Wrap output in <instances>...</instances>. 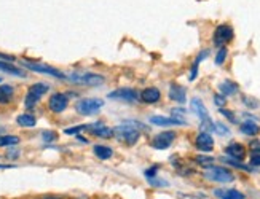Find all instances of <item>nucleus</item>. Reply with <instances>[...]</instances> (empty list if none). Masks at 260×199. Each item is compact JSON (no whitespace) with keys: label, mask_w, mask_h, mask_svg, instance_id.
I'll return each instance as SVG.
<instances>
[{"label":"nucleus","mask_w":260,"mask_h":199,"mask_svg":"<svg viewBox=\"0 0 260 199\" xmlns=\"http://www.w3.org/2000/svg\"><path fill=\"white\" fill-rule=\"evenodd\" d=\"M67 80L82 86H103L106 82L103 75L93 72H72L71 75H67Z\"/></svg>","instance_id":"f257e3e1"},{"label":"nucleus","mask_w":260,"mask_h":199,"mask_svg":"<svg viewBox=\"0 0 260 199\" xmlns=\"http://www.w3.org/2000/svg\"><path fill=\"white\" fill-rule=\"evenodd\" d=\"M103 107H104V101H103V99H98V97L80 99V101H78V102L75 104L77 113H80V115H83V116L96 115Z\"/></svg>","instance_id":"f03ea898"},{"label":"nucleus","mask_w":260,"mask_h":199,"mask_svg":"<svg viewBox=\"0 0 260 199\" xmlns=\"http://www.w3.org/2000/svg\"><path fill=\"white\" fill-rule=\"evenodd\" d=\"M203 175H205V179L217 183H230L235 180V175L232 174V171L222 168V166H209Z\"/></svg>","instance_id":"7ed1b4c3"},{"label":"nucleus","mask_w":260,"mask_h":199,"mask_svg":"<svg viewBox=\"0 0 260 199\" xmlns=\"http://www.w3.org/2000/svg\"><path fill=\"white\" fill-rule=\"evenodd\" d=\"M114 137H117L120 142H125L126 145H134L139 140V131L133 128L129 123H123L114 128Z\"/></svg>","instance_id":"20e7f679"},{"label":"nucleus","mask_w":260,"mask_h":199,"mask_svg":"<svg viewBox=\"0 0 260 199\" xmlns=\"http://www.w3.org/2000/svg\"><path fill=\"white\" fill-rule=\"evenodd\" d=\"M50 91V86L48 83H36V85H32L29 88V91L26 94V107L27 108H32V107H36V104L42 99V96H45Z\"/></svg>","instance_id":"39448f33"},{"label":"nucleus","mask_w":260,"mask_h":199,"mask_svg":"<svg viewBox=\"0 0 260 199\" xmlns=\"http://www.w3.org/2000/svg\"><path fill=\"white\" fill-rule=\"evenodd\" d=\"M21 62H22V65H24V67H27L32 72L43 73V75H50V76H54V78H66V75L61 70L51 67V65L40 64V62H30V61H26V59H22Z\"/></svg>","instance_id":"423d86ee"},{"label":"nucleus","mask_w":260,"mask_h":199,"mask_svg":"<svg viewBox=\"0 0 260 199\" xmlns=\"http://www.w3.org/2000/svg\"><path fill=\"white\" fill-rule=\"evenodd\" d=\"M233 38V29L232 26L229 24H220L216 27V30H214V37H212V42L216 47H225L229 42H232Z\"/></svg>","instance_id":"0eeeda50"},{"label":"nucleus","mask_w":260,"mask_h":199,"mask_svg":"<svg viewBox=\"0 0 260 199\" xmlns=\"http://www.w3.org/2000/svg\"><path fill=\"white\" fill-rule=\"evenodd\" d=\"M109 97L112 101H120V102H138L139 93L133 90V88H118V90L109 93Z\"/></svg>","instance_id":"6e6552de"},{"label":"nucleus","mask_w":260,"mask_h":199,"mask_svg":"<svg viewBox=\"0 0 260 199\" xmlns=\"http://www.w3.org/2000/svg\"><path fill=\"white\" fill-rule=\"evenodd\" d=\"M176 139V134L173 131H165V132H160V134H156L153 139H152V147L155 150H166L173 145V142Z\"/></svg>","instance_id":"1a4fd4ad"},{"label":"nucleus","mask_w":260,"mask_h":199,"mask_svg":"<svg viewBox=\"0 0 260 199\" xmlns=\"http://www.w3.org/2000/svg\"><path fill=\"white\" fill-rule=\"evenodd\" d=\"M67 105H69V99L62 93H54L48 101V107L53 113H62Z\"/></svg>","instance_id":"9d476101"},{"label":"nucleus","mask_w":260,"mask_h":199,"mask_svg":"<svg viewBox=\"0 0 260 199\" xmlns=\"http://www.w3.org/2000/svg\"><path fill=\"white\" fill-rule=\"evenodd\" d=\"M150 123L155 126H163V128H169V126H184L187 125L185 120H180L176 116H161V115H153L150 116Z\"/></svg>","instance_id":"9b49d317"},{"label":"nucleus","mask_w":260,"mask_h":199,"mask_svg":"<svg viewBox=\"0 0 260 199\" xmlns=\"http://www.w3.org/2000/svg\"><path fill=\"white\" fill-rule=\"evenodd\" d=\"M195 145L200 151H205V153H209L214 150V139L209 132H205L201 131L200 134L197 136V140H195Z\"/></svg>","instance_id":"f8f14e48"},{"label":"nucleus","mask_w":260,"mask_h":199,"mask_svg":"<svg viewBox=\"0 0 260 199\" xmlns=\"http://www.w3.org/2000/svg\"><path fill=\"white\" fill-rule=\"evenodd\" d=\"M190 107H191V110H193V113H195V115H197V116L201 120V123H203V121H208V120H211V118H209V112H208V108H206L205 102H203L200 97H193V99H191Z\"/></svg>","instance_id":"ddd939ff"},{"label":"nucleus","mask_w":260,"mask_h":199,"mask_svg":"<svg viewBox=\"0 0 260 199\" xmlns=\"http://www.w3.org/2000/svg\"><path fill=\"white\" fill-rule=\"evenodd\" d=\"M169 99L174 101V102L184 104L187 101V90L184 86L173 83L171 86H169Z\"/></svg>","instance_id":"4468645a"},{"label":"nucleus","mask_w":260,"mask_h":199,"mask_svg":"<svg viewBox=\"0 0 260 199\" xmlns=\"http://www.w3.org/2000/svg\"><path fill=\"white\" fill-rule=\"evenodd\" d=\"M160 97H161L160 90H158V88H153V86L145 88V90L139 96V99L145 104H156L158 101H160Z\"/></svg>","instance_id":"2eb2a0df"},{"label":"nucleus","mask_w":260,"mask_h":199,"mask_svg":"<svg viewBox=\"0 0 260 199\" xmlns=\"http://www.w3.org/2000/svg\"><path fill=\"white\" fill-rule=\"evenodd\" d=\"M225 151H227L229 156L232 160H235V161H243L246 158V148L241 145V143H238V142L230 143V145L225 148Z\"/></svg>","instance_id":"dca6fc26"},{"label":"nucleus","mask_w":260,"mask_h":199,"mask_svg":"<svg viewBox=\"0 0 260 199\" xmlns=\"http://www.w3.org/2000/svg\"><path fill=\"white\" fill-rule=\"evenodd\" d=\"M214 194H216L219 199H246V196L238 191V190H216L214 191Z\"/></svg>","instance_id":"f3484780"},{"label":"nucleus","mask_w":260,"mask_h":199,"mask_svg":"<svg viewBox=\"0 0 260 199\" xmlns=\"http://www.w3.org/2000/svg\"><path fill=\"white\" fill-rule=\"evenodd\" d=\"M0 70H4L10 75H15V76H22V78L27 75L22 69L16 67V65H13L11 62H4V61H0Z\"/></svg>","instance_id":"a211bd4d"},{"label":"nucleus","mask_w":260,"mask_h":199,"mask_svg":"<svg viewBox=\"0 0 260 199\" xmlns=\"http://www.w3.org/2000/svg\"><path fill=\"white\" fill-rule=\"evenodd\" d=\"M219 90H220V94L222 96H233L238 93V85H236L235 82H230V80H225L219 85Z\"/></svg>","instance_id":"6ab92c4d"},{"label":"nucleus","mask_w":260,"mask_h":199,"mask_svg":"<svg viewBox=\"0 0 260 199\" xmlns=\"http://www.w3.org/2000/svg\"><path fill=\"white\" fill-rule=\"evenodd\" d=\"M240 131L244 136H257L260 132V126L255 123V121H244V123L240 126Z\"/></svg>","instance_id":"aec40b11"},{"label":"nucleus","mask_w":260,"mask_h":199,"mask_svg":"<svg viewBox=\"0 0 260 199\" xmlns=\"http://www.w3.org/2000/svg\"><path fill=\"white\" fill-rule=\"evenodd\" d=\"M15 90L10 85H0V104H8L13 99Z\"/></svg>","instance_id":"412c9836"},{"label":"nucleus","mask_w":260,"mask_h":199,"mask_svg":"<svg viewBox=\"0 0 260 199\" xmlns=\"http://www.w3.org/2000/svg\"><path fill=\"white\" fill-rule=\"evenodd\" d=\"M16 123L21 126V128H34L37 125V120L34 115L30 113H22L16 118Z\"/></svg>","instance_id":"4be33fe9"},{"label":"nucleus","mask_w":260,"mask_h":199,"mask_svg":"<svg viewBox=\"0 0 260 199\" xmlns=\"http://www.w3.org/2000/svg\"><path fill=\"white\" fill-rule=\"evenodd\" d=\"M251 166H260V142H251Z\"/></svg>","instance_id":"5701e85b"},{"label":"nucleus","mask_w":260,"mask_h":199,"mask_svg":"<svg viewBox=\"0 0 260 199\" xmlns=\"http://www.w3.org/2000/svg\"><path fill=\"white\" fill-rule=\"evenodd\" d=\"M94 154L99 160H109L114 154V151H112L110 147L106 145H94Z\"/></svg>","instance_id":"b1692460"},{"label":"nucleus","mask_w":260,"mask_h":199,"mask_svg":"<svg viewBox=\"0 0 260 199\" xmlns=\"http://www.w3.org/2000/svg\"><path fill=\"white\" fill-rule=\"evenodd\" d=\"M19 143V137L16 136H0V147H13Z\"/></svg>","instance_id":"393cba45"},{"label":"nucleus","mask_w":260,"mask_h":199,"mask_svg":"<svg viewBox=\"0 0 260 199\" xmlns=\"http://www.w3.org/2000/svg\"><path fill=\"white\" fill-rule=\"evenodd\" d=\"M212 132H216L217 136L225 137V136H229V134H230V129H229L227 126H225L223 123H219V121H217V123H214V125H212Z\"/></svg>","instance_id":"a878e982"},{"label":"nucleus","mask_w":260,"mask_h":199,"mask_svg":"<svg viewBox=\"0 0 260 199\" xmlns=\"http://www.w3.org/2000/svg\"><path fill=\"white\" fill-rule=\"evenodd\" d=\"M227 54H229L227 48H225V47L219 48V51H217V54H216V64H217V65H222V64L225 62V59H227Z\"/></svg>","instance_id":"bb28decb"},{"label":"nucleus","mask_w":260,"mask_h":199,"mask_svg":"<svg viewBox=\"0 0 260 199\" xmlns=\"http://www.w3.org/2000/svg\"><path fill=\"white\" fill-rule=\"evenodd\" d=\"M42 139L45 142H54L58 139V134H56L54 131H45V132H42Z\"/></svg>","instance_id":"cd10ccee"},{"label":"nucleus","mask_w":260,"mask_h":199,"mask_svg":"<svg viewBox=\"0 0 260 199\" xmlns=\"http://www.w3.org/2000/svg\"><path fill=\"white\" fill-rule=\"evenodd\" d=\"M219 112H220V115H223L225 118H227V120L230 121V123H236V115L232 112V110H227V108H220Z\"/></svg>","instance_id":"c85d7f7f"},{"label":"nucleus","mask_w":260,"mask_h":199,"mask_svg":"<svg viewBox=\"0 0 260 199\" xmlns=\"http://www.w3.org/2000/svg\"><path fill=\"white\" fill-rule=\"evenodd\" d=\"M86 129V126L85 125H82V126H74V128H67L64 132L67 136H77L78 132H82V131H85Z\"/></svg>","instance_id":"c756f323"},{"label":"nucleus","mask_w":260,"mask_h":199,"mask_svg":"<svg viewBox=\"0 0 260 199\" xmlns=\"http://www.w3.org/2000/svg\"><path fill=\"white\" fill-rule=\"evenodd\" d=\"M214 104H216L217 107H220V108H223V105L227 104V97L222 96V94H216V96H214Z\"/></svg>","instance_id":"7c9ffc66"},{"label":"nucleus","mask_w":260,"mask_h":199,"mask_svg":"<svg viewBox=\"0 0 260 199\" xmlns=\"http://www.w3.org/2000/svg\"><path fill=\"white\" fill-rule=\"evenodd\" d=\"M212 158H209V156H198L197 158V163L198 164H201V166H205V168H209V166H212Z\"/></svg>","instance_id":"2f4dec72"},{"label":"nucleus","mask_w":260,"mask_h":199,"mask_svg":"<svg viewBox=\"0 0 260 199\" xmlns=\"http://www.w3.org/2000/svg\"><path fill=\"white\" fill-rule=\"evenodd\" d=\"M243 102H244L247 107H249V108H255V107H258V102H257V101H254V99H249L247 96H244V97H243Z\"/></svg>","instance_id":"473e14b6"},{"label":"nucleus","mask_w":260,"mask_h":199,"mask_svg":"<svg viewBox=\"0 0 260 199\" xmlns=\"http://www.w3.org/2000/svg\"><path fill=\"white\" fill-rule=\"evenodd\" d=\"M156 171H158L156 166H153V168H150V169H147V171H145V177H147V180L155 179V177H156Z\"/></svg>","instance_id":"72a5a7b5"},{"label":"nucleus","mask_w":260,"mask_h":199,"mask_svg":"<svg viewBox=\"0 0 260 199\" xmlns=\"http://www.w3.org/2000/svg\"><path fill=\"white\" fill-rule=\"evenodd\" d=\"M149 182L153 186H168V182L166 180H160V179H156V177H155V179H150Z\"/></svg>","instance_id":"f704fd0d"},{"label":"nucleus","mask_w":260,"mask_h":199,"mask_svg":"<svg viewBox=\"0 0 260 199\" xmlns=\"http://www.w3.org/2000/svg\"><path fill=\"white\" fill-rule=\"evenodd\" d=\"M7 156H8V158H11V160H15V158H18V156H19V151H18V150H10V151L7 153Z\"/></svg>","instance_id":"c9c22d12"},{"label":"nucleus","mask_w":260,"mask_h":199,"mask_svg":"<svg viewBox=\"0 0 260 199\" xmlns=\"http://www.w3.org/2000/svg\"><path fill=\"white\" fill-rule=\"evenodd\" d=\"M0 59H5L7 62H13L15 61L13 56H8V54H4V53H0Z\"/></svg>","instance_id":"e433bc0d"},{"label":"nucleus","mask_w":260,"mask_h":199,"mask_svg":"<svg viewBox=\"0 0 260 199\" xmlns=\"http://www.w3.org/2000/svg\"><path fill=\"white\" fill-rule=\"evenodd\" d=\"M13 168V166H8V164H0V169H10Z\"/></svg>","instance_id":"4c0bfd02"},{"label":"nucleus","mask_w":260,"mask_h":199,"mask_svg":"<svg viewBox=\"0 0 260 199\" xmlns=\"http://www.w3.org/2000/svg\"><path fill=\"white\" fill-rule=\"evenodd\" d=\"M45 199H56V197H45Z\"/></svg>","instance_id":"58836bf2"},{"label":"nucleus","mask_w":260,"mask_h":199,"mask_svg":"<svg viewBox=\"0 0 260 199\" xmlns=\"http://www.w3.org/2000/svg\"><path fill=\"white\" fill-rule=\"evenodd\" d=\"M0 83H2V78H0Z\"/></svg>","instance_id":"ea45409f"}]
</instances>
